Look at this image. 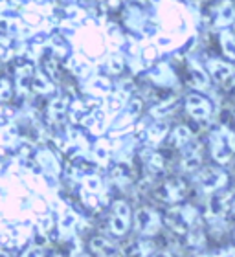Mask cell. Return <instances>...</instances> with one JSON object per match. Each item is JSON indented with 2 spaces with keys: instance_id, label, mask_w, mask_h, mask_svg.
Instances as JSON below:
<instances>
[{
  "instance_id": "8",
  "label": "cell",
  "mask_w": 235,
  "mask_h": 257,
  "mask_svg": "<svg viewBox=\"0 0 235 257\" xmlns=\"http://www.w3.org/2000/svg\"><path fill=\"white\" fill-rule=\"evenodd\" d=\"M220 44H222V50L226 52L228 57L235 59V39L233 35L230 33H222V37H220Z\"/></svg>"
},
{
  "instance_id": "6",
  "label": "cell",
  "mask_w": 235,
  "mask_h": 257,
  "mask_svg": "<svg viewBox=\"0 0 235 257\" xmlns=\"http://www.w3.org/2000/svg\"><path fill=\"white\" fill-rule=\"evenodd\" d=\"M169 220H171L173 228L178 231H184L187 228V219L184 217L182 209H173L171 213H169Z\"/></svg>"
},
{
  "instance_id": "2",
  "label": "cell",
  "mask_w": 235,
  "mask_h": 257,
  "mask_svg": "<svg viewBox=\"0 0 235 257\" xmlns=\"http://www.w3.org/2000/svg\"><path fill=\"white\" fill-rule=\"evenodd\" d=\"M187 108H189V112L198 119L208 118V114H209V103L200 96L187 97Z\"/></svg>"
},
{
  "instance_id": "9",
  "label": "cell",
  "mask_w": 235,
  "mask_h": 257,
  "mask_svg": "<svg viewBox=\"0 0 235 257\" xmlns=\"http://www.w3.org/2000/svg\"><path fill=\"white\" fill-rule=\"evenodd\" d=\"M198 164H200V156L197 153H189L184 158V162H182V166L186 167V169H195V167H198Z\"/></svg>"
},
{
  "instance_id": "12",
  "label": "cell",
  "mask_w": 235,
  "mask_h": 257,
  "mask_svg": "<svg viewBox=\"0 0 235 257\" xmlns=\"http://www.w3.org/2000/svg\"><path fill=\"white\" fill-rule=\"evenodd\" d=\"M204 257H209V255H204Z\"/></svg>"
},
{
  "instance_id": "3",
  "label": "cell",
  "mask_w": 235,
  "mask_h": 257,
  "mask_svg": "<svg viewBox=\"0 0 235 257\" xmlns=\"http://www.w3.org/2000/svg\"><path fill=\"white\" fill-rule=\"evenodd\" d=\"M226 180V175L220 171H208L202 177V186L206 191H213V189L220 188Z\"/></svg>"
},
{
  "instance_id": "10",
  "label": "cell",
  "mask_w": 235,
  "mask_h": 257,
  "mask_svg": "<svg viewBox=\"0 0 235 257\" xmlns=\"http://www.w3.org/2000/svg\"><path fill=\"white\" fill-rule=\"evenodd\" d=\"M191 72H193V77H195V85L200 86V88H202V86L208 85V79H206V74H204L202 70L197 68V66H193Z\"/></svg>"
},
{
  "instance_id": "11",
  "label": "cell",
  "mask_w": 235,
  "mask_h": 257,
  "mask_svg": "<svg viewBox=\"0 0 235 257\" xmlns=\"http://www.w3.org/2000/svg\"><path fill=\"white\" fill-rule=\"evenodd\" d=\"M175 136H176V138H178V142H180V144H184V142H187V138H189V131H187L186 127L176 128Z\"/></svg>"
},
{
  "instance_id": "4",
  "label": "cell",
  "mask_w": 235,
  "mask_h": 257,
  "mask_svg": "<svg viewBox=\"0 0 235 257\" xmlns=\"http://www.w3.org/2000/svg\"><path fill=\"white\" fill-rule=\"evenodd\" d=\"M209 72H211L215 81L222 83V81H226L231 75V66L222 63V61H211V63H209Z\"/></svg>"
},
{
  "instance_id": "7",
  "label": "cell",
  "mask_w": 235,
  "mask_h": 257,
  "mask_svg": "<svg viewBox=\"0 0 235 257\" xmlns=\"http://www.w3.org/2000/svg\"><path fill=\"white\" fill-rule=\"evenodd\" d=\"M235 19V10L231 4H224L220 8V13H219V19H217V24L219 26H226V24H230L233 22Z\"/></svg>"
},
{
  "instance_id": "5",
  "label": "cell",
  "mask_w": 235,
  "mask_h": 257,
  "mask_svg": "<svg viewBox=\"0 0 235 257\" xmlns=\"http://www.w3.org/2000/svg\"><path fill=\"white\" fill-rule=\"evenodd\" d=\"M182 193H184V184H182L180 180H173V182L166 184V186L162 188V197L167 198V200L180 198Z\"/></svg>"
},
{
  "instance_id": "1",
  "label": "cell",
  "mask_w": 235,
  "mask_h": 257,
  "mask_svg": "<svg viewBox=\"0 0 235 257\" xmlns=\"http://www.w3.org/2000/svg\"><path fill=\"white\" fill-rule=\"evenodd\" d=\"M235 151V136L226 127H220L219 133L213 136V158L224 164L231 158Z\"/></svg>"
}]
</instances>
